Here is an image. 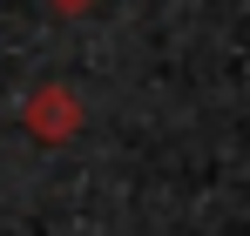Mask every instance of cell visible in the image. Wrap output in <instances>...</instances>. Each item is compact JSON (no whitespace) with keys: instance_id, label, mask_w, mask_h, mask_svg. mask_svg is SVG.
Returning a JSON list of instances; mask_svg holds the SVG:
<instances>
[{"instance_id":"6da1fadb","label":"cell","mask_w":250,"mask_h":236,"mask_svg":"<svg viewBox=\"0 0 250 236\" xmlns=\"http://www.w3.org/2000/svg\"><path fill=\"white\" fill-rule=\"evenodd\" d=\"M34 128H41V135H68V128H75V95L41 88V95H34Z\"/></svg>"},{"instance_id":"7a4b0ae2","label":"cell","mask_w":250,"mask_h":236,"mask_svg":"<svg viewBox=\"0 0 250 236\" xmlns=\"http://www.w3.org/2000/svg\"><path fill=\"white\" fill-rule=\"evenodd\" d=\"M54 7H68V14H82V7H88V0H54Z\"/></svg>"}]
</instances>
